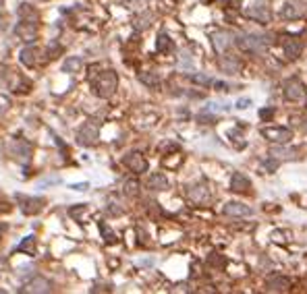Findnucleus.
I'll return each instance as SVG.
<instances>
[{
  "instance_id": "nucleus-26",
  "label": "nucleus",
  "mask_w": 307,
  "mask_h": 294,
  "mask_svg": "<svg viewBox=\"0 0 307 294\" xmlns=\"http://www.w3.org/2000/svg\"><path fill=\"white\" fill-rule=\"evenodd\" d=\"M81 66H83V60L79 58V56H69L67 60H64V64H62V71L64 73H79L81 71Z\"/></svg>"
},
{
  "instance_id": "nucleus-11",
  "label": "nucleus",
  "mask_w": 307,
  "mask_h": 294,
  "mask_svg": "<svg viewBox=\"0 0 307 294\" xmlns=\"http://www.w3.org/2000/svg\"><path fill=\"white\" fill-rule=\"evenodd\" d=\"M307 13V5L303 3V0H287L284 3V7H282V11H280V15L284 17V19H301L303 15Z\"/></svg>"
},
{
  "instance_id": "nucleus-9",
  "label": "nucleus",
  "mask_w": 307,
  "mask_h": 294,
  "mask_svg": "<svg viewBox=\"0 0 307 294\" xmlns=\"http://www.w3.org/2000/svg\"><path fill=\"white\" fill-rule=\"evenodd\" d=\"M305 48V44L301 39V35H282V50H284V56L289 60H295L301 56Z\"/></svg>"
},
{
  "instance_id": "nucleus-32",
  "label": "nucleus",
  "mask_w": 307,
  "mask_h": 294,
  "mask_svg": "<svg viewBox=\"0 0 307 294\" xmlns=\"http://www.w3.org/2000/svg\"><path fill=\"white\" fill-rule=\"evenodd\" d=\"M208 263L214 265V267H224V265H226V259H224L220 253H212V255L208 257Z\"/></svg>"
},
{
  "instance_id": "nucleus-36",
  "label": "nucleus",
  "mask_w": 307,
  "mask_h": 294,
  "mask_svg": "<svg viewBox=\"0 0 307 294\" xmlns=\"http://www.w3.org/2000/svg\"><path fill=\"white\" fill-rule=\"evenodd\" d=\"M222 5L226 11H239L241 9V0H222Z\"/></svg>"
},
{
  "instance_id": "nucleus-38",
  "label": "nucleus",
  "mask_w": 307,
  "mask_h": 294,
  "mask_svg": "<svg viewBox=\"0 0 307 294\" xmlns=\"http://www.w3.org/2000/svg\"><path fill=\"white\" fill-rule=\"evenodd\" d=\"M197 120H202L204 124H214V120H216V118H214V116H210L208 112L204 110V114H200V116H197Z\"/></svg>"
},
{
  "instance_id": "nucleus-6",
  "label": "nucleus",
  "mask_w": 307,
  "mask_h": 294,
  "mask_svg": "<svg viewBox=\"0 0 307 294\" xmlns=\"http://www.w3.org/2000/svg\"><path fill=\"white\" fill-rule=\"evenodd\" d=\"M259 135L270 143H289L293 139V131L287 127H264Z\"/></svg>"
},
{
  "instance_id": "nucleus-31",
  "label": "nucleus",
  "mask_w": 307,
  "mask_h": 294,
  "mask_svg": "<svg viewBox=\"0 0 307 294\" xmlns=\"http://www.w3.org/2000/svg\"><path fill=\"white\" fill-rule=\"evenodd\" d=\"M274 114H276V108H274V106H268V108H261V110H259L261 122H268L270 118H274Z\"/></svg>"
},
{
  "instance_id": "nucleus-16",
  "label": "nucleus",
  "mask_w": 307,
  "mask_h": 294,
  "mask_svg": "<svg viewBox=\"0 0 307 294\" xmlns=\"http://www.w3.org/2000/svg\"><path fill=\"white\" fill-rule=\"evenodd\" d=\"M189 199L193 203H197V205H202V203H206L210 199V187L206 183H197V185L189 187Z\"/></svg>"
},
{
  "instance_id": "nucleus-40",
  "label": "nucleus",
  "mask_w": 307,
  "mask_h": 294,
  "mask_svg": "<svg viewBox=\"0 0 307 294\" xmlns=\"http://www.w3.org/2000/svg\"><path fill=\"white\" fill-rule=\"evenodd\" d=\"M9 106H11V102H9V98H5V96H0V114H5V112L9 110Z\"/></svg>"
},
{
  "instance_id": "nucleus-42",
  "label": "nucleus",
  "mask_w": 307,
  "mask_h": 294,
  "mask_svg": "<svg viewBox=\"0 0 307 294\" xmlns=\"http://www.w3.org/2000/svg\"><path fill=\"white\" fill-rule=\"evenodd\" d=\"M214 87L218 89V92H231V89H228V83H222V81H216Z\"/></svg>"
},
{
  "instance_id": "nucleus-29",
  "label": "nucleus",
  "mask_w": 307,
  "mask_h": 294,
  "mask_svg": "<svg viewBox=\"0 0 307 294\" xmlns=\"http://www.w3.org/2000/svg\"><path fill=\"white\" fill-rule=\"evenodd\" d=\"M98 226H100V232H102V238L108 242V244H114L117 242V234L112 232V228L108 226L106 222H98Z\"/></svg>"
},
{
  "instance_id": "nucleus-1",
  "label": "nucleus",
  "mask_w": 307,
  "mask_h": 294,
  "mask_svg": "<svg viewBox=\"0 0 307 294\" xmlns=\"http://www.w3.org/2000/svg\"><path fill=\"white\" fill-rule=\"evenodd\" d=\"M92 87H94V94L98 98H102V100L112 98L114 92H117V87H119V75L114 71H104V73H100L94 79Z\"/></svg>"
},
{
  "instance_id": "nucleus-39",
  "label": "nucleus",
  "mask_w": 307,
  "mask_h": 294,
  "mask_svg": "<svg viewBox=\"0 0 307 294\" xmlns=\"http://www.w3.org/2000/svg\"><path fill=\"white\" fill-rule=\"evenodd\" d=\"M222 110H226V106H220V104H208L206 106V112H222Z\"/></svg>"
},
{
  "instance_id": "nucleus-17",
  "label": "nucleus",
  "mask_w": 307,
  "mask_h": 294,
  "mask_svg": "<svg viewBox=\"0 0 307 294\" xmlns=\"http://www.w3.org/2000/svg\"><path fill=\"white\" fill-rule=\"evenodd\" d=\"M231 189L235 193H247L251 189V180L243 172H235L233 178H231Z\"/></svg>"
},
{
  "instance_id": "nucleus-15",
  "label": "nucleus",
  "mask_w": 307,
  "mask_h": 294,
  "mask_svg": "<svg viewBox=\"0 0 307 294\" xmlns=\"http://www.w3.org/2000/svg\"><path fill=\"white\" fill-rule=\"evenodd\" d=\"M15 35L21 37L23 41H33L37 37V23H27V21H21L15 27Z\"/></svg>"
},
{
  "instance_id": "nucleus-3",
  "label": "nucleus",
  "mask_w": 307,
  "mask_h": 294,
  "mask_svg": "<svg viewBox=\"0 0 307 294\" xmlns=\"http://www.w3.org/2000/svg\"><path fill=\"white\" fill-rule=\"evenodd\" d=\"M243 15L247 19H251V21H257V23H261V25H268L272 21V11H270L266 0H255V3H251L243 11Z\"/></svg>"
},
{
  "instance_id": "nucleus-14",
  "label": "nucleus",
  "mask_w": 307,
  "mask_h": 294,
  "mask_svg": "<svg viewBox=\"0 0 307 294\" xmlns=\"http://www.w3.org/2000/svg\"><path fill=\"white\" fill-rule=\"evenodd\" d=\"M266 290L268 292H289L291 290V280L287 276H268L266 278Z\"/></svg>"
},
{
  "instance_id": "nucleus-44",
  "label": "nucleus",
  "mask_w": 307,
  "mask_h": 294,
  "mask_svg": "<svg viewBox=\"0 0 307 294\" xmlns=\"http://www.w3.org/2000/svg\"><path fill=\"white\" fill-rule=\"evenodd\" d=\"M0 230H5V226H0Z\"/></svg>"
},
{
  "instance_id": "nucleus-25",
  "label": "nucleus",
  "mask_w": 307,
  "mask_h": 294,
  "mask_svg": "<svg viewBox=\"0 0 307 294\" xmlns=\"http://www.w3.org/2000/svg\"><path fill=\"white\" fill-rule=\"evenodd\" d=\"M17 251L19 253H27V255H35V236L33 234L25 236L23 240L17 244Z\"/></svg>"
},
{
  "instance_id": "nucleus-28",
  "label": "nucleus",
  "mask_w": 307,
  "mask_h": 294,
  "mask_svg": "<svg viewBox=\"0 0 307 294\" xmlns=\"http://www.w3.org/2000/svg\"><path fill=\"white\" fill-rule=\"evenodd\" d=\"M139 81L149 89H156L160 85V77L156 73H139Z\"/></svg>"
},
{
  "instance_id": "nucleus-7",
  "label": "nucleus",
  "mask_w": 307,
  "mask_h": 294,
  "mask_svg": "<svg viewBox=\"0 0 307 294\" xmlns=\"http://www.w3.org/2000/svg\"><path fill=\"white\" fill-rule=\"evenodd\" d=\"M15 199H17L21 212H23L25 216H35V214H40L42 207H44V203H46L42 197H29V195H23V193H17Z\"/></svg>"
},
{
  "instance_id": "nucleus-13",
  "label": "nucleus",
  "mask_w": 307,
  "mask_h": 294,
  "mask_svg": "<svg viewBox=\"0 0 307 294\" xmlns=\"http://www.w3.org/2000/svg\"><path fill=\"white\" fill-rule=\"evenodd\" d=\"M222 214H224V216H233V218H247V216L253 214V209H251L249 205H245V203L228 201V203H224Z\"/></svg>"
},
{
  "instance_id": "nucleus-20",
  "label": "nucleus",
  "mask_w": 307,
  "mask_h": 294,
  "mask_svg": "<svg viewBox=\"0 0 307 294\" xmlns=\"http://www.w3.org/2000/svg\"><path fill=\"white\" fill-rule=\"evenodd\" d=\"M17 17H19L21 21H27V23H37V21H40V13H37L31 5H27V3L19 5V9H17Z\"/></svg>"
},
{
  "instance_id": "nucleus-10",
  "label": "nucleus",
  "mask_w": 307,
  "mask_h": 294,
  "mask_svg": "<svg viewBox=\"0 0 307 294\" xmlns=\"http://www.w3.org/2000/svg\"><path fill=\"white\" fill-rule=\"evenodd\" d=\"M123 162H125V166L131 170V172H135V174H143L145 170H147V160H145V155L141 153V151H131V153H127L125 157H123Z\"/></svg>"
},
{
  "instance_id": "nucleus-19",
  "label": "nucleus",
  "mask_w": 307,
  "mask_h": 294,
  "mask_svg": "<svg viewBox=\"0 0 307 294\" xmlns=\"http://www.w3.org/2000/svg\"><path fill=\"white\" fill-rule=\"evenodd\" d=\"M212 46L218 54H224V50L231 46V35L226 31H214L212 33Z\"/></svg>"
},
{
  "instance_id": "nucleus-21",
  "label": "nucleus",
  "mask_w": 307,
  "mask_h": 294,
  "mask_svg": "<svg viewBox=\"0 0 307 294\" xmlns=\"http://www.w3.org/2000/svg\"><path fill=\"white\" fill-rule=\"evenodd\" d=\"M37 56H40V50L35 46H25L19 54V60L23 62L25 66H29V69H33V66L37 64V60H40Z\"/></svg>"
},
{
  "instance_id": "nucleus-41",
  "label": "nucleus",
  "mask_w": 307,
  "mask_h": 294,
  "mask_svg": "<svg viewBox=\"0 0 307 294\" xmlns=\"http://www.w3.org/2000/svg\"><path fill=\"white\" fill-rule=\"evenodd\" d=\"M249 106H251V100H249V98H243V100L237 102V108H239V110H245V108H249Z\"/></svg>"
},
{
  "instance_id": "nucleus-18",
  "label": "nucleus",
  "mask_w": 307,
  "mask_h": 294,
  "mask_svg": "<svg viewBox=\"0 0 307 294\" xmlns=\"http://www.w3.org/2000/svg\"><path fill=\"white\" fill-rule=\"evenodd\" d=\"M9 87H11V92H19V94H27L29 92V81L27 79H23V77H21L19 73H11L9 75Z\"/></svg>"
},
{
  "instance_id": "nucleus-4",
  "label": "nucleus",
  "mask_w": 307,
  "mask_h": 294,
  "mask_svg": "<svg viewBox=\"0 0 307 294\" xmlns=\"http://www.w3.org/2000/svg\"><path fill=\"white\" fill-rule=\"evenodd\" d=\"M100 137V122L98 120H87L83 122V127L77 131V143L79 145H85V147H90L98 141Z\"/></svg>"
},
{
  "instance_id": "nucleus-45",
  "label": "nucleus",
  "mask_w": 307,
  "mask_h": 294,
  "mask_svg": "<svg viewBox=\"0 0 307 294\" xmlns=\"http://www.w3.org/2000/svg\"><path fill=\"white\" fill-rule=\"evenodd\" d=\"M305 108H307V98H305Z\"/></svg>"
},
{
  "instance_id": "nucleus-5",
  "label": "nucleus",
  "mask_w": 307,
  "mask_h": 294,
  "mask_svg": "<svg viewBox=\"0 0 307 294\" xmlns=\"http://www.w3.org/2000/svg\"><path fill=\"white\" fill-rule=\"evenodd\" d=\"M9 153L15 157L17 162L27 164V162L31 160L33 147H31V143H29V141H25V139H13V141L9 143Z\"/></svg>"
},
{
  "instance_id": "nucleus-22",
  "label": "nucleus",
  "mask_w": 307,
  "mask_h": 294,
  "mask_svg": "<svg viewBox=\"0 0 307 294\" xmlns=\"http://www.w3.org/2000/svg\"><path fill=\"white\" fill-rule=\"evenodd\" d=\"M241 60L237 58V56H231V54H226V56H222L220 58V69L224 71V73H228V75H237L239 71H241Z\"/></svg>"
},
{
  "instance_id": "nucleus-23",
  "label": "nucleus",
  "mask_w": 307,
  "mask_h": 294,
  "mask_svg": "<svg viewBox=\"0 0 307 294\" xmlns=\"http://www.w3.org/2000/svg\"><path fill=\"white\" fill-rule=\"evenodd\" d=\"M147 189H151V191H166L168 189V178L162 172L151 174L149 180H147Z\"/></svg>"
},
{
  "instance_id": "nucleus-8",
  "label": "nucleus",
  "mask_w": 307,
  "mask_h": 294,
  "mask_svg": "<svg viewBox=\"0 0 307 294\" xmlns=\"http://www.w3.org/2000/svg\"><path fill=\"white\" fill-rule=\"evenodd\" d=\"M282 94H284V100L289 102H299L305 98V85L301 79L297 77H291L282 83Z\"/></svg>"
},
{
  "instance_id": "nucleus-33",
  "label": "nucleus",
  "mask_w": 307,
  "mask_h": 294,
  "mask_svg": "<svg viewBox=\"0 0 307 294\" xmlns=\"http://www.w3.org/2000/svg\"><path fill=\"white\" fill-rule=\"evenodd\" d=\"M278 164H280V160H276V157H266V160L264 162H261V166H264V170L266 172H274L276 168H278Z\"/></svg>"
},
{
  "instance_id": "nucleus-37",
  "label": "nucleus",
  "mask_w": 307,
  "mask_h": 294,
  "mask_svg": "<svg viewBox=\"0 0 307 294\" xmlns=\"http://www.w3.org/2000/svg\"><path fill=\"white\" fill-rule=\"evenodd\" d=\"M147 21H149V15H147V13H145L143 17H137V19H135V27H137V29H145V27L149 25Z\"/></svg>"
},
{
  "instance_id": "nucleus-27",
  "label": "nucleus",
  "mask_w": 307,
  "mask_h": 294,
  "mask_svg": "<svg viewBox=\"0 0 307 294\" xmlns=\"http://www.w3.org/2000/svg\"><path fill=\"white\" fill-rule=\"evenodd\" d=\"M27 292H50V282L46 278H35L27 284Z\"/></svg>"
},
{
  "instance_id": "nucleus-35",
  "label": "nucleus",
  "mask_w": 307,
  "mask_h": 294,
  "mask_svg": "<svg viewBox=\"0 0 307 294\" xmlns=\"http://www.w3.org/2000/svg\"><path fill=\"white\" fill-rule=\"evenodd\" d=\"M62 52V48H60V44H56V41H52L50 46H48V58L50 60H54V58H58V54Z\"/></svg>"
},
{
  "instance_id": "nucleus-46",
  "label": "nucleus",
  "mask_w": 307,
  "mask_h": 294,
  "mask_svg": "<svg viewBox=\"0 0 307 294\" xmlns=\"http://www.w3.org/2000/svg\"><path fill=\"white\" fill-rule=\"evenodd\" d=\"M0 3H3V0H0Z\"/></svg>"
},
{
  "instance_id": "nucleus-34",
  "label": "nucleus",
  "mask_w": 307,
  "mask_h": 294,
  "mask_svg": "<svg viewBox=\"0 0 307 294\" xmlns=\"http://www.w3.org/2000/svg\"><path fill=\"white\" fill-rule=\"evenodd\" d=\"M189 79H191V83H197V85H210V83H212V79L206 77V75H202V73H195V75H191Z\"/></svg>"
},
{
  "instance_id": "nucleus-30",
  "label": "nucleus",
  "mask_w": 307,
  "mask_h": 294,
  "mask_svg": "<svg viewBox=\"0 0 307 294\" xmlns=\"http://www.w3.org/2000/svg\"><path fill=\"white\" fill-rule=\"evenodd\" d=\"M123 191H125V195H129V197H135V195L139 193V183H137V180H127L125 187H123Z\"/></svg>"
},
{
  "instance_id": "nucleus-2",
  "label": "nucleus",
  "mask_w": 307,
  "mask_h": 294,
  "mask_svg": "<svg viewBox=\"0 0 307 294\" xmlns=\"http://www.w3.org/2000/svg\"><path fill=\"white\" fill-rule=\"evenodd\" d=\"M237 46L241 52H247L253 56H261L268 50V39L261 35H251V33H243L237 37Z\"/></svg>"
},
{
  "instance_id": "nucleus-24",
  "label": "nucleus",
  "mask_w": 307,
  "mask_h": 294,
  "mask_svg": "<svg viewBox=\"0 0 307 294\" xmlns=\"http://www.w3.org/2000/svg\"><path fill=\"white\" fill-rule=\"evenodd\" d=\"M156 50L160 54H172L174 52V41L166 33H160L158 39H156Z\"/></svg>"
},
{
  "instance_id": "nucleus-43",
  "label": "nucleus",
  "mask_w": 307,
  "mask_h": 294,
  "mask_svg": "<svg viewBox=\"0 0 307 294\" xmlns=\"http://www.w3.org/2000/svg\"><path fill=\"white\" fill-rule=\"evenodd\" d=\"M71 189L73 191H87V189H90V185H87V183H79V185H71Z\"/></svg>"
},
{
  "instance_id": "nucleus-12",
  "label": "nucleus",
  "mask_w": 307,
  "mask_h": 294,
  "mask_svg": "<svg viewBox=\"0 0 307 294\" xmlns=\"http://www.w3.org/2000/svg\"><path fill=\"white\" fill-rule=\"evenodd\" d=\"M268 155H272V157H276V160H299V149L297 147H289L287 143H276L270 151H268Z\"/></svg>"
}]
</instances>
